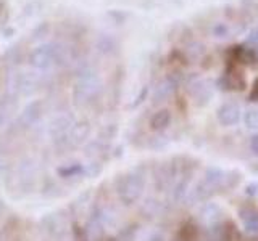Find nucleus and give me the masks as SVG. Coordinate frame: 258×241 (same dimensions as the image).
I'll list each match as a JSON object with an SVG mask.
<instances>
[{
  "mask_svg": "<svg viewBox=\"0 0 258 241\" xmlns=\"http://www.w3.org/2000/svg\"><path fill=\"white\" fill-rule=\"evenodd\" d=\"M229 60L240 64V66H250L253 68L258 64V52H255L252 47H248L245 44L234 45L228 50Z\"/></svg>",
  "mask_w": 258,
  "mask_h": 241,
  "instance_id": "nucleus-1",
  "label": "nucleus"
},
{
  "mask_svg": "<svg viewBox=\"0 0 258 241\" xmlns=\"http://www.w3.org/2000/svg\"><path fill=\"white\" fill-rule=\"evenodd\" d=\"M218 120L224 126V127H231L239 124V120L242 117V109L239 106V103L236 101H228L220 106L218 109Z\"/></svg>",
  "mask_w": 258,
  "mask_h": 241,
  "instance_id": "nucleus-2",
  "label": "nucleus"
},
{
  "mask_svg": "<svg viewBox=\"0 0 258 241\" xmlns=\"http://www.w3.org/2000/svg\"><path fill=\"white\" fill-rule=\"evenodd\" d=\"M240 219L248 236L258 238V211L253 207H245L240 211Z\"/></svg>",
  "mask_w": 258,
  "mask_h": 241,
  "instance_id": "nucleus-3",
  "label": "nucleus"
},
{
  "mask_svg": "<svg viewBox=\"0 0 258 241\" xmlns=\"http://www.w3.org/2000/svg\"><path fill=\"white\" fill-rule=\"evenodd\" d=\"M205 241H231V233L224 227H215L210 230Z\"/></svg>",
  "mask_w": 258,
  "mask_h": 241,
  "instance_id": "nucleus-4",
  "label": "nucleus"
},
{
  "mask_svg": "<svg viewBox=\"0 0 258 241\" xmlns=\"http://www.w3.org/2000/svg\"><path fill=\"white\" fill-rule=\"evenodd\" d=\"M169 123H171V114H169V111H166V109L157 112V114L152 117L153 129H165Z\"/></svg>",
  "mask_w": 258,
  "mask_h": 241,
  "instance_id": "nucleus-5",
  "label": "nucleus"
},
{
  "mask_svg": "<svg viewBox=\"0 0 258 241\" xmlns=\"http://www.w3.org/2000/svg\"><path fill=\"white\" fill-rule=\"evenodd\" d=\"M244 123L248 129L258 131V109H248L244 114Z\"/></svg>",
  "mask_w": 258,
  "mask_h": 241,
  "instance_id": "nucleus-6",
  "label": "nucleus"
},
{
  "mask_svg": "<svg viewBox=\"0 0 258 241\" xmlns=\"http://www.w3.org/2000/svg\"><path fill=\"white\" fill-rule=\"evenodd\" d=\"M213 36L216 39H226L229 36V28H228V24H224V23H216L215 24V28H213Z\"/></svg>",
  "mask_w": 258,
  "mask_h": 241,
  "instance_id": "nucleus-7",
  "label": "nucleus"
},
{
  "mask_svg": "<svg viewBox=\"0 0 258 241\" xmlns=\"http://www.w3.org/2000/svg\"><path fill=\"white\" fill-rule=\"evenodd\" d=\"M244 44L248 45V47H252L255 52H258V28L253 29V31H250V34H248V37H247V40Z\"/></svg>",
  "mask_w": 258,
  "mask_h": 241,
  "instance_id": "nucleus-8",
  "label": "nucleus"
},
{
  "mask_svg": "<svg viewBox=\"0 0 258 241\" xmlns=\"http://www.w3.org/2000/svg\"><path fill=\"white\" fill-rule=\"evenodd\" d=\"M248 100H250V101H258V77L255 79V82H253L252 90H250Z\"/></svg>",
  "mask_w": 258,
  "mask_h": 241,
  "instance_id": "nucleus-9",
  "label": "nucleus"
}]
</instances>
